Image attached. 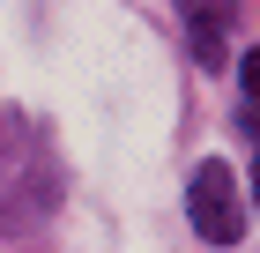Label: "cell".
I'll return each instance as SVG.
<instances>
[{"instance_id":"3","label":"cell","mask_w":260,"mask_h":253,"mask_svg":"<svg viewBox=\"0 0 260 253\" xmlns=\"http://www.w3.org/2000/svg\"><path fill=\"white\" fill-rule=\"evenodd\" d=\"M22 172H30V134H22V119L0 104V216L22 209Z\"/></svg>"},{"instance_id":"1","label":"cell","mask_w":260,"mask_h":253,"mask_svg":"<svg viewBox=\"0 0 260 253\" xmlns=\"http://www.w3.org/2000/svg\"><path fill=\"white\" fill-rule=\"evenodd\" d=\"M186 216H193V231L208 238V246H238L245 238V201H238V179H231V164H193V179H186Z\"/></svg>"},{"instance_id":"4","label":"cell","mask_w":260,"mask_h":253,"mask_svg":"<svg viewBox=\"0 0 260 253\" xmlns=\"http://www.w3.org/2000/svg\"><path fill=\"white\" fill-rule=\"evenodd\" d=\"M238 82H245V97H253V104H260V45H253V52H245V60H238Z\"/></svg>"},{"instance_id":"5","label":"cell","mask_w":260,"mask_h":253,"mask_svg":"<svg viewBox=\"0 0 260 253\" xmlns=\"http://www.w3.org/2000/svg\"><path fill=\"white\" fill-rule=\"evenodd\" d=\"M253 209H260V156H253Z\"/></svg>"},{"instance_id":"2","label":"cell","mask_w":260,"mask_h":253,"mask_svg":"<svg viewBox=\"0 0 260 253\" xmlns=\"http://www.w3.org/2000/svg\"><path fill=\"white\" fill-rule=\"evenodd\" d=\"M179 15L193 22V60L201 67H223V30H231V15H238V0H179Z\"/></svg>"}]
</instances>
